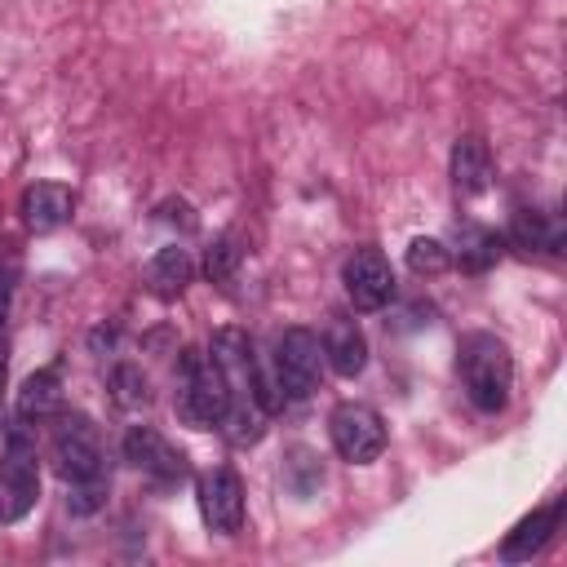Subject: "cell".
I'll return each mask as SVG.
<instances>
[{"instance_id": "obj_1", "label": "cell", "mask_w": 567, "mask_h": 567, "mask_svg": "<svg viewBox=\"0 0 567 567\" xmlns=\"http://www.w3.org/2000/svg\"><path fill=\"white\" fill-rule=\"evenodd\" d=\"M456 372L461 390L478 412H501L514 390V359L501 337L492 332H465L456 346Z\"/></svg>"}, {"instance_id": "obj_2", "label": "cell", "mask_w": 567, "mask_h": 567, "mask_svg": "<svg viewBox=\"0 0 567 567\" xmlns=\"http://www.w3.org/2000/svg\"><path fill=\"white\" fill-rule=\"evenodd\" d=\"M230 408V385L221 377V368L213 363V354L204 350H186L182 363H177V412L186 425L195 430H208V425H221Z\"/></svg>"}, {"instance_id": "obj_3", "label": "cell", "mask_w": 567, "mask_h": 567, "mask_svg": "<svg viewBox=\"0 0 567 567\" xmlns=\"http://www.w3.org/2000/svg\"><path fill=\"white\" fill-rule=\"evenodd\" d=\"M49 461L62 483H80L93 474H106L102 461V434L84 412H58L49 430Z\"/></svg>"}, {"instance_id": "obj_4", "label": "cell", "mask_w": 567, "mask_h": 567, "mask_svg": "<svg viewBox=\"0 0 567 567\" xmlns=\"http://www.w3.org/2000/svg\"><path fill=\"white\" fill-rule=\"evenodd\" d=\"M328 434H332L337 456L350 465H368L385 452V421L368 403H337L328 416Z\"/></svg>"}, {"instance_id": "obj_5", "label": "cell", "mask_w": 567, "mask_h": 567, "mask_svg": "<svg viewBox=\"0 0 567 567\" xmlns=\"http://www.w3.org/2000/svg\"><path fill=\"white\" fill-rule=\"evenodd\" d=\"M323 381V346L310 328H288L275 346V385L292 399L315 394Z\"/></svg>"}, {"instance_id": "obj_6", "label": "cell", "mask_w": 567, "mask_h": 567, "mask_svg": "<svg viewBox=\"0 0 567 567\" xmlns=\"http://www.w3.org/2000/svg\"><path fill=\"white\" fill-rule=\"evenodd\" d=\"M40 496V470H35V447L22 434H9V447L0 456V523H18L31 514Z\"/></svg>"}, {"instance_id": "obj_7", "label": "cell", "mask_w": 567, "mask_h": 567, "mask_svg": "<svg viewBox=\"0 0 567 567\" xmlns=\"http://www.w3.org/2000/svg\"><path fill=\"white\" fill-rule=\"evenodd\" d=\"M195 496H199V514L213 532L235 536L244 527V483L235 470H204L195 483Z\"/></svg>"}, {"instance_id": "obj_8", "label": "cell", "mask_w": 567, "mask_h": 567, "mask_svg": "<svg viewBox=\"0 0 567 567\" xmlns=\"http://www.w3.org/2000/svg\"><path fill=\"white\" fill-rule=\"evenodd\" d=\"M341 284H346V297L354 301V310H381L394 297V270L377 248L350 252L341 266Z\"/></svg>"}, {"instance_id": "obj_9", "label": "cell", "mask_w": 567, "mask_h": 567, "mask_svg": "<svg viewBox=\"0 0 567 567\" xmlns=\"http://www.w3.org/2000/svg\"><path fill=\"white\" fill-rule=\"evenodd\" d=\"M124 461H128L137 474L155 478V483H182V478H186V456H182L155 425H133V430L124 434Z\"/></svg>"}, {"instance_id": "obj_10", "label": "cell", "mask_w": 567, "mask_h": 567, "mask_svg": "<svg viewBox=\"0 0 567 567\" xmlns=\"http://www.w3.org/2000/svg\"><path fill=\"white\" fill-rule=\"evenodd\" d=\"M18 213H22L27 230L49 235V230H58V226L71 221V213H75V195H71V186H62V182H35V186L22 190Z\"/></svg>"}, {"instance_id": "obj_11", "label": "cell", "mask_w": 567, "mask_h": 567, "mask_svg": "<svg viewBox=\"0 0 567 567\" xmlns=\"http://www.w3.org/2000/svg\"><path fill=\"white\" fill-rule=\"evenodd\" d=\"M323 363L337 372V377H359L363 363H368V337L354 319L346 315H332L328 328H323Z\"/></svg>"}, {"instance_id": "obj_12", "label": "cell", "mask_w": 567, "mask_h": 567, "mask_svg": "<svg viewBox=\"0 0 567 567\" xmlns=\"http://www.w3.org/2000/svg\"><path fill=\"white\" fill-rule=\"evenodd\" d=\"M487 182H492V151H487V142L474 137V133L456 137V146H452V186H456V195H483Z\"/></svg>"}, {"instance_id": "obj_13", "label": "cell", "mask_w": 567, "mask_h": 567, "mask_svg": "<svg viewBox=\"0 0 567 567\" xmlns=\"http://www.w3.org/2000/svg\"><path fill=\"white\" fill-rule=\"evenodd\" d=\"M558 514H563V501H554V505L536 509L532 518H523V523H518V527L505 536V545H501V558H505V563H523V558L540 554V549L549 545L554 527H558Z\"/></svg>"}, {"instance_id": "obj_14", "label": "cell", "mask_w": 567, "mask_h": 567, "mask_svg": "<svg viewBox=\"0 0 567 567\" xmlns=\"http://www.w3.org/2000/svg\"><path fill=\"white\" fill-rule=\"evenodd\" d=\"M62 412V381L53 368H40L18 390V421H53Z\"/></svg>"}, {"instance_id": "obj_15", "label": "cell", "mask_w": 567, "mask_h": 567, "mask_svg": "<svg viewBox=\"0 0 567 567\" xmlns=\"http://www.w3.org/2000/svg\"><path fill=\"white\" fill-rule=\"evenodd\" d=\"M195 279V261H190V252L186 248H159L155 257H151V266H146V284H151V292L155 297H177V292H186V284Z\"/></svg>"}, {"instance_id": "obj_16", "label": "cell", "mask_w": 567, "mask_h": 567, "mask_svg": "<svg viewBox=\"0 0 567 567\" xmlns=\"http://www.w3.org/2000/svg\"><path fill=\"white\" fill-rule=\"evenodd\" d=\"M447 252H452V261H456L461 270L478 275V270L496 266V257H501V235L487 230V226H461V230H456V248H447Z\"/></svg>"}, {"instance_id": "obj_17", "label": "cell", "mask_w": 567, "mask_h": 567, "mask_svg": "<svg viewBox=\"0 0 567 567\" xmlns=\"http://www.w3.org/2000/svg\"><path fill=\"white\" fill-rule=\"evenodd\" d=\"M509 244H514V248H523V252H532V248L558 252L563 235H558V226H554L545 213H536V208H518V213H514V221H509Z\"/></svg>"}, {"instance_id": "obj_18", "label": "cell", "mask_w": 567, "mask_h": 567, "mask_svg": "<svg viewBox=\"0 0 567 567\" xmlns=\"http://www.w3.org/2000/svg\"><path fill=\"white\" fill-rule=\"evenodd\" d=\"M111 390H115V403H120L124 412L151 403V381H146V372L133 368V363H120V368L111 372Z\"/></svg>"}, {"instance_id": "obj_19", "label": "cell", "mask_w": 567, "mask_h": 567, "mask_svg": "<svg viewBox=\"0 0 567 567\" xmlns=\"http://www.w3.org/2000/svg\"><path fill=\"white\" fill-rule=\"evenodd\" d=\"M408 266H412L416 275H443V270L452 266V252H447V244H443V239L421 235V239H412V244H408Z\"/></svg>"}, {"instance_id": "obj_20", "label": "cell", "mask_w": 567, "mask_h": 567, "mask_svg": "<svg viewBox=\"0 0 567 567\" xmlns=\"http://www.w3.org/2000/svg\"><path fill=\"white\" fill-rule=\"evenodd\" d=\"M106 492H111V474H93V478L66 483V509L71 514H93V509L106 505Z\"/></svg>"}, {"instance_id": "obj_21", "label": "cell", "mask_w": 567, "mask_h": 567, "mask_svg": "<svg viewBox=\"0 0 567 567\" xmlns=\"http://www.w3.org/2000/svg\"><path fill=\"white\" fill-rule=\"evenodd\" d=\"M235 266H239V248H235V239L226 235V239H217V244L208 248V257H204V275H208L213 284H226V279L235 275Z\"/></svg>"}, {"instance_id": "obj_22", "label": "cell", "mask_w": 567, "mask_h": 567, "mask_svg": "<svg viewBox=\"0 0 567 567\" xmlns=\"http://www.w3.org/2000/svg\"><path fill=\"white\" fill-rule=\"evenodd\" d=\"M9 297H13V266H0V323L9 315Z\"/></svg>"}, {"instance_id": "obj_23", "label": "cell", "mask_w": 567, "mask_h": 567, "mask_svg": "<svg viewBox=\"0 0 567 567\" xmlns=\"http://www.w3.org/2000/svg\"><path fill=\"white\" fill-rule=\"evenodd\" d=\"M0 385H4V346H0Z\"/></svg>"}]
</instances>
